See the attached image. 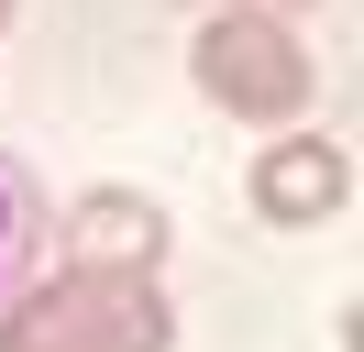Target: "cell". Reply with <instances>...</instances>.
<instances>
[{"mask_svg":"<svg viewBox=\"0 0 364 352\" xmlns=\"http://www.w3.org/2000/svg\"><path fill=\"white\" fill-rule=\"evenodd\" d=\"M166 341H177V308L155 275L55 264L0 297V352H166Z\"/></svg>","mask_w":364,"mask_h":352,"instance_id":"6da1fadb","label":"cell"},{"mask_svg":"<svg viewBox=\"0 0 364 352\" xmlns=\"http://www.w3.org/2000/svg\"><path fill=\"white\" fill-rule=\"evenodd\" d=\"M188 77H199V99H210V110H232V121H254V132L309 121V99H320L309 44L287 33V11H254V0H221V11L199 22Z\"/></svg>","mask_w":364,"mask_h":352,"instance_id":"7a4b0ae2","label":"cell"},{"mask_svg":"<svg viewBox=\"0 0 364 352\" xmlns=\"http://www.w3.org/2000/svg\"><path fill=\"white\" fill-rule=\"evenodd\" d=\"M243 198L276 231H309V220H331L342 198H353V154H342L331 132H309V121H276L265 154H254V176H243Z\"/></svg>","mask_w":364,"mask_h":352,"instance_id":"3957f363","label":"cell"},{"mask_svg":"<svg viewBox=\"0 0 364 352\" xmlns=\"http://www.w3.org/2000/svg\"><path fill=\"white\" fill-rule=\"evenodd\" d=\"M166 242H177V231H166V209L144 187H89L67 220H55V253H67V264H111V275H155Z\"/></svg>","mask_w":364,"mask_h":352,"instance_id":"277c9868","label":"cell"},{"mask_svg":"<svg viewBox=\"0 0 364 352\" xmlns=\"http://www.w3.org/2000/svg\"><path fill=\"white\" fill-rule=\"evenodd\" d=\"M33 242H45V231H33V187H23V165H0V286L23 275Z\"/></svg>","mask_w":364,"mask_h":352,"instance_id":"5b68a950","label":"cell"},{"mask_svg":"<svg viewBox=\"0 0 364 352\" xmlns=\"http://www.w3.org/2000/svg\"><path fill=\"white\" fill-rule=\"evenodd\" d=\"M254 11H287V22H298V11H320V0H254Z\"/></svg>","mask_w":364,"mask_h":352,"instance_id":"8992f818","label":"cell"},{"mask_svg":"<svg viewBox=\"0 0 364 352\" xmlns=\"http://www.w3.org/2000/svg\"><path fill=\"white\" fill-rule=\"evenodd\" d=\"M11 11H23V0H0V22H11Z\"/></svg>","mask_w":364,"mask_h":352,"instance_id":"52a82bcc","label":"cell"}]
</instances>
